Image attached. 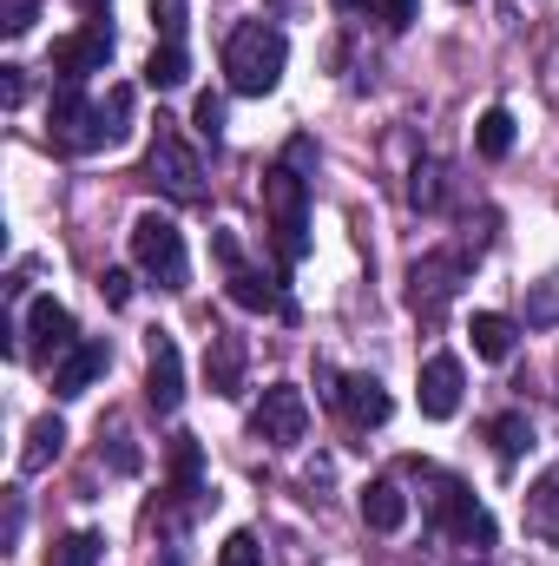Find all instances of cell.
Masks as SVG:
<instances>
[{"label":"cell","mask_w":559,"mask_h":566,"mask_svg":"<svg viewBox=\"0 0 559 566\" xmlns=\"http://www.w3.org/2000/svg\"><path fill=\"white\" fill-rule=\"evenodd\" d=\"M283 66H289V40H283L277 20H244V27L224 40V80H231V93H244V99L277 93Z\"/></svg>","instance_id":"1"},{"label":"cell","mask_w":559,"mask_h":566,"mask_svg":"<svg viewBox=\"0 0 559 566\" xmlns=\"http://www.w3.org/2000/svg\"><path fill=\"white\" fill-rule=\"evenodd\" d=\"M264 211H271V244H277L283 264H303L309 258V178L283 158L264 171Z\"/></svg>","instance_id":"2"},{"label":"cell","mask_w":559,"mask_h":566,"mask_svg":"<svg viewBox=\"0 0 559 566\" xmlns=\"http://www.w3.org/2000/svg\"><path fill=\"white\" fill-rule=\"evenodd\" d=\"M133 264H139L158 290H184V283H191L184 231H178L171 218H158V211H139V218H133Z\"/></svg>","instance_id":"3"},{"label":"cell","mask_w":559,"mask_h":566,"mask_svg":"<svg viewBox=\"0 0 559 566\" xmlns=\"http://www.w3.org/2000/svg\"><path fill=\"white\" fill-rule=\"evenodd\" d=\"M145 178H151L171 205H198V198H204V165H198V151L178 139L171 126H158V139L145 145Z\"/></svg>","instance_id":"4"},{"label":"cell","mask_w":559,"mask_h":566,"mask_svg":"<svg viewBox=\"0 0 559 566\" xmlns=\"http://www.w3.org/2000/svg\"><path fill=\"white\" fill-rule=\"evenodd\" d=\"M211 258L224 264V277H231V303H238V310L289 316V296H283V290L264 277V271H251V264H244V251H238V238H231V231H218V238H211Z\"/></svg>","instance_id":"5"},{"label":"cell","mask_w":559,"mask_h":566,"mask_svg":"<svg viewBox=\"0 0 559 566\" xmlns=\"http://www.w3.org/2000/svg\"><path fill=\"white\" fill-rule=\"evenodd\" d=\"M428 507H434V527H441L447 541H461V547H474V554H481V547H494V514H487L461 481H441Z\"/></svg>","instance_id":"6"},{"label":"cell","mask_w":559,"mask_h":566,"mask_svg":"<svg viewBox=\"0 0 559 566\" xmlns=\"http://www.w3.org/2000/svg\"><path fill=\"white\" fill-rule=\"evenodd\" d=\"M251 434L271 441V448H296V441L309 434V402H303V389H296V382H271L264 402H257V416H251Z\"/></svg>","instance_id":"7"},{"label":"cell","mask_w":559,"mask_h":566,"mask_svg":"<svg viewBox=\"0 0 559 566\" xmlns=\"http://www.w3.org/2000/svg\"><path fill=\"white\" fill-rule=\"evenodd\" d=\"M66 349H80L73 310L53 303V296H33V303H27V356H33V363H60Z\"/></svg>","instance_id":"8"},{"label":"cell","mask_w":559,"mask_h":566,"mask_svg":"<svg viewBox=\"0 0 559 566\" xmlns=\"http://www.w3.org/2000/svg\"><path fill=\"white\" fill-rule=\"evenodd\" d=\"M93 99L80 93V80H60L53 99H46V139L66 145V151H86V133H93Z\"/></svg>","instance_id":"9"},{"label":"cell","mask_w":559,"mask_h":566,"mask_svg":"<svg viewBox=\"0 0 559 566\" xmlns=\"http://www.w3.org/2000/svg\"><path fill=\"white\" fill-rule=\"evenodd\" d=\"M106 66H113V33L106 27H80V33L53 40V73L60 80H86V73H106Z\"/></svg>","instance_id":"10"},{"label":"cell","mask_w":559,"mask_h":566,"mask_svg":"<svg viewBox=\"0 0 559 566\" xmlns=\"http://www.w3.org/2000/svg\"><path fill=\"white\" fill-rule=\"evenodd\" d=\"M145 402H151L158 416H171V409L184 402V356H178V343H171L165 329H151V363H145Z\"/></svg>","instance_id":"11"},{"label":"cell","mask_w":559,"mask_h":566,"mask_svg":"<svg viewBox=\"0 0 559 566\" xmlns=\"http://www.w3.org/2000/svg\"><path fill=\"white\" fill-rule=\"evenodd\" d=\"M461 258H421L415 271H409V303H415L428 323H441V310L454 303V290H461Z\"/></svg>","instance_id":"12"},{"label":"cell","mask_w":559,"mask_h":566,"mask_svg":"<svg viewBox=\"0 0 559 566\" xmlns=\"http://www.w3.org/2000/svg\"><path fill=\"white\" fill-rule=\"evenodd\" d=\"M461 389H467V376H461V363L454 356H428L421 363V416L428 422H447L454 409H461Z\"/></svg>","instance_id":"13"},{"label":"cell","mask_w":559,"mask_h":566,"mask_svg":"<svg viewBox=\"0 0 559 566\" xmlns=\"http://www.w3.org/2000/svg\"><path fill=\"white\" fill-rule=\"evenodd\" d=\"M106 369H113V349H106V343H80V349H66V356L53 363V396L73 402V396H86Z\"/></svg>","instance_id":"14"},{"label":"cell","mask_w":559,"mask_h":566,"mask_svg":"<svg viewBox=\"0 0 559 566\" xmlns=\"http://www.w3.org/2000/svg\"><path fill=\"white\" fill-rule=\"evenodd\" d=\"M329 396H336V409H342L356 428H382V422H389V409H395V402H389V389H382L376 376H342Z\"/></svg>","instance_id":"15"},{"label":"cell","mask_w":559,"mask_h":566,"mask_svg":"<svg viewBox=\"0 0 559 566\" xmlns=\"http://www.w3.org/2000/svg\"><path fill=\"white\" fill-rule=\"evenodd\" d=\"M204 382H211L218 396H238V389H244V336L211 329V343H204Z\"/></svg>","instance_id":"16"},{"label":"cell","mask_w":559,"mask_h":566,"mask_svg":"<svg viewBox=\"0 0 559 566\" xmlns=\"http://www.w3.org/2000/svg\"><path fill=\"white\" fill-rule=\"evenodd\" d=\"M527 534L547 541V547H559V461L527 488Z\"/></svg>","instance_id":"17"},{"label":"cell","mask_w":559,"mask_h":566,"mask_svg":"<svg viewBox=\"0 0 559 566\" xmlns=\"http://www.w3.org/2000/svg\"><path fill=\"white\" fill-rule=\"evenodd\" d=\"M126 133H133V86H113V93L99 99V113H93L86 151H99V145H119Z\"/></svg>","instance_id":"18"},{"label":"cell","mask_w":559,"mask_h":566,"mask_svg":"<svg viewBox=\"0 0 559 566\" xmlns=\"http://www.w3.org/2000/svg\"><path fill=\"white\" fill-rule=\"evenodd\" d=\"M467 336H474V356H481V363H507L520 329H514V316H500V310H474Z\"/></svg>","instance_id":"19"},{"label":"cell","mask_w":559,"mask_h":566,"mask_svg":"<svg viewBox=\"0 0 559 566\" xmlns=\"http://www.w3.org/2000/svg\"><path fill=\"white\" fill-rule=\"evenodd\" d=\"M362 521H369L376 534H395V527L409 521V494H402L395 481H369V488H362Z\"/></svg>","instance_id":"20"},{"label":"cell","mask_w":559,"mask_h":566,"mask_svg":"<svg viewBox=\"0 0 559 566\" xmlns=\"http://www.w3.org/2000/svg\"><path fill=\"white\" fill-rule=\"evenodd\" d=\"M60 448H66V422H60V416H40V422L27 428V448H20V468H27V474H40L46 461H60Z\"/></svg>","instance_id":"21"},{"label":"cell","mask_w":559,"mask_h":566,"mask_svg":"<svg viewBox=\"0 0 559 566\" xmlns=\"http://www.w3.org/2000/svg\"><path fill=\"white\" fill-rule=\"evenodd\" d=\"M184 80H191V60H184V46L158 40V46H151V60H145V86H151V93H171V86H184Z\"/></svg>","instance_id":"22"},{"label":"cell","mask_w":559,"mask_h":566,"mask_svg":"<svg viewBox=\"0 0 559 566\" xmlns=\"http://www.w3.org/2000/svg\"><path fill=\"white\" fill-rule=\"evenodd\" d=\"M474 151H481V158H507V151H514V113H507V106H487V113H481Z\"/></svg>","instance_id":"23"},{"label":"cell","mask_w":559,"mask_h":566,"mask_svg":"<svg viewBox=\"0 0 559 566\" xmlns=\"http://www.w3.org/2000/svg\"><path fill=\"white\" fill-rule=\"evenodd\" d=\"M487 441H494V454H500V461H514V454H527V448H534V422H527L520 409H507V416H494V422H487Z\"/></svg>","instance_id":"24"},{"label":"cell","mask_w":559,"mask_h":566,"mask_svg":"<svg viewBox=\"0 0 559 566\" xmlns=\"http://www.w3.org/2000/svg\"><path fill=\"white\" fill-rule=\"evenodd\" d=\"M198 474H204L198 441H191V434H178V441H171V488H178V494H198Z\"/></svg>","instance_id":"25"},{"label":"cell","mask_w":559,"mask_h":566,"mask_svg":"<svg viewBox=\"0 0 559 566\" xmlns=\"http://www.w3.org/2000/svg\"><path fill=\"white\" fill-rule=\"evenodd\" d=\"M99 560H106V541L99 534H66L46 566H99Z\"/></svg>","instance_id":"26"},{"label":"cell","mask_w":559,"mask_h":566,"mask_svg":"<svg viewBox=\"0 0 559 566\" xmlns=\"http://www.w3.org/2000/svg\"><path fill=\"white\" fill-rule=\"evenodd\" d=\"M191 126H198V139H224V99L218 93H198V106H191Z\"/></svg>","instance_id":"27"},{"label":"cell","mask_w":559,"mask_h":566,"mask_svg":"<svg viewBox=\"0 0 559 566\" xmlns=\"http://www.w3.org/2000/svg\"><path fill=\"white\" fill-rule=\"evenodd\" d=\"M218 566H264V547H257V534H231L224 547H218Z\"/></svg>","instance_id":"28"},{"label":"cell","mask_w":559,"mask_h":566,"mask_svg":"<svg viewBox=\"0 0 559 566\" xmlns=\"http://www.w3.org/2000/svg\"><path fill=\"white\" fill-rule=\"evenodd\" d=\"M151 27H158V40L178 46V33H184V0H151Z\"/></svg>","instance_id":"29"},{"label":"cell","mask_w":559,"mask_h":566,"mask_svg":"<svg viewBox=\"0 0 559 566\" xmlns=\"http://www.w3.org/2000/svg\"><path fill=\"white\" fill-rule=\"evenodd\" d=\"M409 198H415V211H434V205H441V165H415Z\"/></svg>","instance_id":"30"},{"label":"cell","mask_w":559,"mask_h":566,"mask_svg":"<svg viewBox=\"0 0 559 566\" xmlns=\"http://www.w3.org/2000/svg\"><path fill=\"white\" fill-rule=\"evenodd\" d=\"M33 20H40V0H7V13H0V27L20 40V33H33Z\"/></svg>","instance_id":"31"},{"label":"cell","mask_w":559,"mask_h":566,"mask_svg":"<svg viewBox=\"0 0 559 566\" xmlns=\"http://www.w3.org/2000/svg\"><path fill=\"white\" fill-rule=\"evenodd\" d=\"M99 296H106L113 310H126V303H133V277H126V271H106V277H99Z\"/></svg>","instance_id":"32"},{"label":"cell","mask_w":559,"mask_h":566,"mask_svg":"<svg viewBox=\"0 0 559 566\" xmlns=\"http://www.w3.org/2000/svg\"><path fill=\"white\" fill-rule=\"evenodd\" d=\"M415 7H421V0H382V20L402 33V27H415Z\"/></svg>","instance_id":"33"},{"label":"cell","mask_w":559,"mask_h":566,"mask_svg":"<svg viewBox=\"0 0 559 566\" xmlns=\"http://www.w3.org/2000/svg\"><path fill=\"white\" fill-rule=\"evenodd\" d=\"M20 93H27V73H20V66H0V99L20 106Z\"/></svg>","instance_id":"34"},{"label":"cell","mask_w":559,"mask_h":566,"mask_svg":"<svg viewBox=\"0 0 559 566\" xmlns=\"http://www.w3.org/2000/svg\"><path fill=\"white\" fill-rule=\"evenodd\" d=\"M329 7H336V13H362L369 0H329Z\"/></svg>","instance_id":"35"},{"label":"cell","mask_w":559,"mask_h":566,"mask_svg":"<svg viewBox=\"0 0 559 566\" xmlns=\"http://www.w3.org/2000/svg\"><path fill=\"white\" fill-rule=\"evenodd\" d=\"M93 7H99V0H93Z\"/></svg>","instance_id":"36"}]
</instances>
